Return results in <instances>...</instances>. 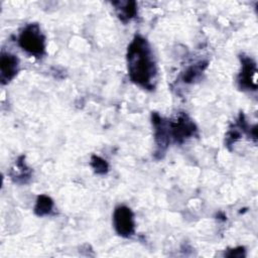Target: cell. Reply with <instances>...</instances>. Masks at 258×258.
Listing matches in <instances>:
<instances>
[{
	"mask_svg": "<svg viewBox=\"0 0 258 258\" xmlns=\"http://www.w3.org/2000/svg\"><path fill=\"white\" fill-rule=\"evenodd\" d=\"M127 67L130 80L139 87L153 90L157 68L152 49L146 38L135 35L127 48Z\"/></svg>",
	"mask_w": 258,
	"mask_h": 258,
	"instance_id": "cell-1",
	"label": "cell"
},
{
	"mask_svg": "<svg viewBox=\"0 0 258 258\" xmlns=\"http://www.w3.org/2000/svg\"><path fill=\"white\" fill-rule=\"evenodd\" d=\"M18 44L32 56L41 57L45 53V37L37 23L27 24L20 31Z\"/></svg>",
	"mask_w": 258,
	"mask_h": 258,
	"instance_id": "cell-2",
	"label": "cell"
},
{
	"mask_svg": "<svg viewBox=\"0 0 258 258\" xmlns=\"http://www.w3.org/2000/svg\"><path fill=\"white\" fill-rule=\"evenodd\" d=\"M167 126L170 139L177 143H182L198 131L196 124L185 113H178L173 120L167 121Z\"/></svg>",
	"mask_w": 258,
	"mask_h": 258,
	"instance_id": "cell-3",
	"label": "cell"
},
{
	"mask_svg": "<svg viewBox=\"0 0 258 258\" xmlns=\"http://www.w3.org/2000/svg\"><path fill=\"white\" fill-rule=\"evenodd\" d=\"M113 225L118 235L124 238L131 237L135 231L134 215L130 208L119 206L113 214Z\"/></svg>",
	"mask_w": 258,
	"mask_h": 258,
	"instance_id": "cell-4",
	"label": "cell"
},
{
	"mask_svg": "<svg viewBox=\"0 0 258 258\" xmlns=\"http://www.w3.org/2000/svg\"><path fill=\"white\" fill-rule=\"evenodd\" d=\"M241 72L238 76V84L242 90L257 89V67L255 61L247 55H241Z\"/></svg>",
	"mask_w": 258,
	"mask_h": 258,
	"instance_id": "cell-5",
	"label": "cell"
},
{
	"mask_svg": "<svg viewBox=\"0 0 258 258\" xmlns=\"http://www.w3.org/2000/svg\"><path fill=\"white\" fill-rule=\"evenodd\" d=\"M152 124L154 127V137H155V143H156V154L164 153L167 146L170 142L169 132H168V126L167 122L163 120V118L158 113H152Z\"/></svg>",
	"mask_w": 258,
	"mask_h": 258,
	"instance_id": "cell-6",
	"label": "cell"
},
{
	"mask_svg": "<svg viewBox=\"0 0 258 258\" xmlns=\"http://www.w3.org/2000/svg\"><path fill=\"white\" fill-rule=\"evenodd\" d=\"M19 60L16 55L2 51L0 57V80L3 85L8 84L18 73Z\"/></svg>",
	"mask_w": 258,
	"mask_h": 258,
	"instance_id": "cell-7",
	"label": "cell"
},
{
	"mask_svg": "<svg viewBox=\"0 0 258 258\" xmlns=\"http://www.w3.org/2000/svg\"><path fill=\"white\" fill-rule=\"evenodd\" d=\"M9 174L12 180L18 183H26L30 179L31 169L26 165L25 157L23 155L18 157Z\"/></svg>",
	"mask_w": 258,
	"mask_h": 258,
	"instance_id": "cell-8",
	"label": "cell"
},
{
	"mask_svg": "<svg viewBox=\"0 0 258 258\" xmlns=\"http://www.w3.org/2000/svg\"><path fill=\"white\" fill-rule=\"evenodd\" d=\"M115 6L118 18L126 23L132 18H134L137 14V4L135 1H117L112 2Z\"/></svg>",
	"mask_w": 258,
	"mask_h": 258,
	"instance_id": "cell-9",
	"label": "cell"
},
{
	"mask_svg": "<svg viewBox=\"0 0 258 258\" xmlns=\"http://www.w3.org/2000/svg\"><path fill=\"white\" fill-rule=\"evenodd\" d=\"M53 209V201L46 195H40L37 197L34 207V213L38 217L50 215Z\"/></svg>",
	"mask_w": 258,
	"mask_h": 258,
	"instance_id": "cell-10",
	"label": "cell"
},
{
	"mask_svg": "<svg viewBox=\"0 0 258 258\" xmlns=\"http://www.w3.org/2000/svg\"><path fill=\"white\" fill-rule=\"evenodd\" d=\"M206 68H207V61H201L199 63L190 66L183 73V76H182L183 82L186 84L192 83L195 80H197L200 77V75L205 71Z\"/></svg>",
	"mask_w": 258,
	"mask_h": 258,
	"instance_id": "cell-11",
	"label": "cell"
},
{
	"mask_svg": "<svg viewBox=\"0 0 258 258\" xmlns=\"http://www.w3.org/2000/svg\"><path fill=\"white\" fill-rule=\"evenodd\" d=\"M91 166L98 174H105L109 170L108 162L98 155H93L91 158Z\"/></svg>",
	"mask_w": 258,
	"mask_h": 258,
	"instance_id": "cell-12",
	"label": "cell"
},
{
	"mask_svg": "<svg viewBox=\"0 0 258 258\" xmlns=\"http://www.w3.org/2000/svg\"><path fill=\"white\" fill-rule=\"evenodd\" d=\"M226 256L228 257H244L245 256V250L243 247H238L232 250H229L228 253H225Z\"/></svg>",
	"mask_w": 258,
	"mask_h": 258,
	"instance_id": "cell-13",
	"label": "cell"
}]
</instances>
